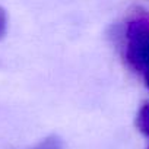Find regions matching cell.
I'll return each instance as SVG.
<instances>
[{"instance_id":"obj_1","label":"cell","mask_w":149,"mask_h":149,"mask_svg":"<svg viewBox=\"0 0 149 149\" xmlns=\"http://www.w3.org/2000/svg\"><path fill=\"white\" fill-rule=\"evenodd\" d=\"M124 56L129 66L143 78L149 88V15L139 13L129 19L124 31Z\"/></svg>"},{"instance_id":"obj_2","label":"cell","mask_w":149,"mask_h":149,"mask_svg":"<svg viewBox=\"0 0 149 149\" xmlns=\"http://www.w3.org/2000/svg\"><path fill=\"white\" fill-rule=\"evenodd\" d=\"M136 124L137 129L149 137V102H146L145 105H142V108L137 113V118H136Z\"/></svg>"},{"instance_id":"obj_3","label":"cell","mask_w":149,"mask_h":149,"mask_svg":"<svg viewBox=\"0 0 149 149\" xmlns=\"http://www.w3.org/2000/svg\"><path fill=\"white\" fill-rule=\"evenodd\" d=\"M31 149H63V142L57 136H48Z\"/></svg>"},{"instance_id":"obj_4","label":"cell","mask_w":149,"mask_h":149,"mask_svg":"<svg viewBox=\"0 0 149 149\" xmlns=\"http://www.w3.org/2000/svg\"><path fill=\"white\" fill-rule=\"evenodd\" d=\"M6 25H8V19H6V13L5 10L0 8V38H2L6 32Z\"/></svg>"},{"instance_id":"obj_5","label":"cell","mask_w":149,"mask_h":149,"mask_svg":"<svg viewBox=\"0 0 149 149\" xmlns=\"http://www.w3.org/2000/svg\"><path fill=\"white\" fill-rule=\"evenodd\" d=\"M148 149H149V146H148Z\"/></svg>"}]
</instances>
